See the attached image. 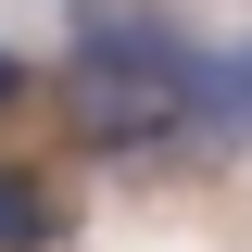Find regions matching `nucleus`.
I'll return each mask as SVG.
<instances>
[{
  "mask_svg": "<svg viewBox=\"0 0 252 252\" xmlns=\"http://www.w3.org/2000/svg\"><path fill=\"white\" fill-rule=\"evenodd\" d=\"M189 51L202 38L152 0H76V38H63L76 139L89 152H152L164 126H189Z\"/></svg>",
  "mask_w": 252,
  "mask_h": 252,
  "instance_id": "1",
  "label": "nucleus"
},
{
  "mask_svg": "<svg viewBox=\"0 0 252 252\" xmlns=\"http://www.w3.org/2000/svg\"><path fill=\"white\" fill-rule=\"evenodd\" d=\"M26 89H38V76H26V51H0V114H13Z\"/></svg>",
  "mask_w": 252,
  "mask_h": 252,
  "instance_id": "4",
  "label": "nucleus"
},
{
  "mask_svg": "<svg viewBox=\"0 0 252 252\" xmlns=\"http://www.w3.org/2000/svg\"><path fill=\"white\" fill-rule=\"evenodd\" d=\"M51 240H63L51 177H13V164H0V252H51Z\"/></svg>",
  "mask_w": 252,
  "mask_h": 252,
  "instance_id": "3",
  "label": "nucleus"
},
{
  "mask_svg": "<svg viewBox=\"0 0 252 252\" xmlns=\"http://www.w3.org/2000/svg\"><path fill=\"white\" fill-rule=\"evenodd\" d=\"M189 139L202 152H252V26L189 51Z\"/></svg>",
  "mask_w": 252,
  "mask_h": 252,
  "instance_id": "2",
  "label": "nucleus"
}]
</instances>
